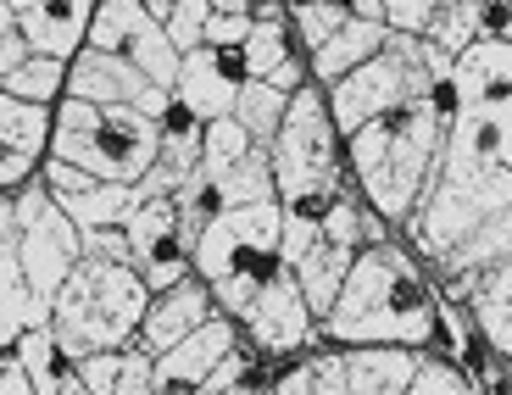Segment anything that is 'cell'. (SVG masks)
<instances>
[{"label": "cell", "instance_id": "obj_18", "mask_svg": "<svg viewBox=\"0 0 512 395\" xmlns=\"http://www.w3.org/2000/svg\"><path fill=\"white\" fill-rule=\"evenodd\" d=\"M451 106H479L512 95V34H479L451 62Z\"/></svg>", "mask_w": 512, "mask_h": 395}, {"label": "cell", "instance_id": "obj_48", "mask_svg": "<svg viewBox=\"0 0 512 395\" xmlns=\"http://www.w3.org/2000/svg\"><path fill=\"white\" fill-rule=\"evenodd\" d=\"M268 84H273V90H284V95H295V90H301V67H295V62H279V67L268 73Z\"/></svg>", "mask_w": 512, "mask_h": 395}, {"label": "cell", "instance_id": "obj_46", "mask_svg": "<svg viewBox=\"0 0 512 395\" xmlns=\"http://www.w3.org/2000/svg\"><path fill=\"white\" fill-rule=\"evenodd\" d=\"M0 256H17V195L0 190Z\"/></svg>", "mask_w": 512, "mask_h": 395}, {"label": "cell", "instance_id": "obj_54", "mask_svg": "<svg viewBox=\"0 0 512 395\" xmlns=\"http://www.w3.org/2000/svg\"><path fill=\"white\" fill-rule=\"evenodd\" d=\"M507 384H512V362H507Z\"/></svg>", "mask_w": 512, "mask_h": 395}, {"label": "cell", "instance_id": "obj_42", "mask_svg": "<svg viewBox=\"0 0 512 395\" xmlns=\"http://www.w3.org/2000/svg\"><path fill=\"white\" fill-rule=\"evenodd\" d=\"M307 395H351V379H346V351L340 357H312V384Z\"/></svg>", "mask_w": 512, "mask_h": 395}, {"label": "cell", "instance_id": "obj_12", "mask_svg": "<svg viewBox=\"0 0 512 395\" xmlns=\"http://www.w3.org/2000/svg\"><path fill=\"white\" fill-rule=\"evenodd\" d=\"M67 95L73 101H95V106H134V112H151V117H162L173 106V95L156 78H145L134 62L101 51V45H84L67 62Z\"/></svg>", "mask_w": 512, "mask_h": 395}, {"label": "cell", "instance_id": "obj_55", "mask_svg": "<svg viewBox=\"0 0 512 395\" xmlns=\"http://www.w3.org/2000/svg\"><path fill=\"white\" fill-rule=\"evenodd\" d=\"M329 6H346V0H329Z\"/></svg>", "mask_w": 512, "mask_h": 395}, {"label": "cell", "instance_id": "obj_15", "mask_svg": "<svg viewBox=\"0 0 512 395\" xmlns=\"http://www.w3.org/2000/svg\"><path fill=\"white\" fill-rule=\"evenodd\" d=\"M212 284L201 279V273H184L179 284H167V290L151 295V306H145V323H140V345L151 351V357H162V351H173V345L184 340V334H195L206 318H212Z\"/></svg>", "mask_w": 512, "mask_h": 395}, {"label": "cell", "instance_id": "obj_10", "mask_svg": "<svg viewBox=\"0 0 512 395\" xmlns=\"http://www.w3.org/2000/svg\"><path fill=\"white\" fill-rule=\"evenodd\" d=\"M84 45H101V51L134 62L145 78H156L167 95L179 84V67H184V51L167 39L162 17L145 6V0H101L95 6V23H90V39Z\"/></svg>", "mask_w": 512, "mask_h": 395}, {"label": "cell", "instance_id": "obj_1", "mask_svg": "<svg viewBox=\"0 0 512 395\" xmlns=\"http://www.w3.org/2000/svg\"><path fill=\"white\" fill-rule=\"evenodd\" d=\"M501 212H512V95L451 112L440 162L412 206L407 229L412 245L429 262H440Z\"/></svg>", "mask_w": 512, "mask_h": 395}, {"label": "cell", "instance_id": "obj_7", "mask_svg": "<svg viewBox=\"0 0 512 395\" xmlns=\"http://www.w3.org/2000/svg\"><path fill=\"white\" fill-rule=\"evenodd\" d=\"M334 112L323 90H295L290 112L279 123L273 140V179H279V201L284 206H329L340 195V156H334Z\"/></svg>", "mask_w": 512, "mask_h": 395}, {"label": "cell", "instance_id": "obj_39", "mask_svg": "<svg viewBox=\"0 0 512 395\" xmlns=\"http://www.w3.org/2000/svg\"><path fill=\"white\" fill-rule=\"evenodd\" d=\"M245 34H251V12H212V17H206V39H201V45H212V51H240Z\"/></svg>", "mask_w": 512, "mask_h": 395}, {"label": "cell", "instance_id": "obj_44", "mask_svg": "<svg viewBox=\"0 0 512 395\" xmlns=\"http://www.w3.org/2000/svg\"><path fill=\"white\" fill-rule=\"evenodd\" d=\"M234 384H245V357H240V351H229L218 368L206 373V379L195 384V395H223V390H234Z\"/></svg>", "mask_w": 512, "mask_h": 395}, {"label": "cell", "instance_id": "obj_51", "mask_svg": "<svg viewBox=\"0 0 512 395\" xmlns=\"http://www.w3.org/2000/svg\"><path fill=\"white\" fill-rule=\"evenodd\" d=\"M145 6H151V12H156V17H162V23H167V12H173L179 0H145Z\"/></svg>", "mask_w": 512, "mask_h": 395}, {"label": "cell", "instance_id": "obj_22", "mask_svg": "<svg viewBox=\"0 0 512 395\" xmlns=\"http://www.w3.org/2000/svg\"><path fill=\"white\" fill-rule=\"evenodd\" d=\"M412 373H418L412 345H346L351 395H407Z\"/></svg>", "mask_w": 512, "mask_h": 395}, {"label": "cell", "instance_id": "obj_45", "mask_svg": "<svg viewBox=\"0 0 512 395\" xmlns=\"http://www.w3.org/2000/svg\"><path fill=\"white\" fill-rule=\"evenodd\" d=\"M0 395H34V384H28L17 351H0Z\"/></svg>", "mask_w": 512, "mask_h": 395}, {"label": "cell", "instance_id": "obj_52", "mask_svg": "<svg viewBox=\"0 0 512 395\" xmlns=\"http://www.w3.org/2000/svg\"><path fill=\"white\" fill-rule=\"evenodd\" d=\"M223 395H256V390H251V384H234V390H223Z\"/></svg>", "mask_w": 512, "mask_h": 395}, {"label": "cell", "instance_id": "obj_19", "mask_svg": "<svg viewBox=\"0 0 512 395\" xmlns=\"http://www.w3.org/2000/svg\"><path fill=\"white\" fill-rule=\"evenodd\" d=\"M201 140H206V123L195 112H184L179 101L162 112V145H156V162L151 173L140 179V195H173L195 167H201Z\"/></svg>", "mask_w": 512, "mask_h": 395}, {"label": "cell", "instance_id": "obj_25", "mask_svg": "<svg viewBox=\"0 0 512 395\" xmlns=\"http://www.w3.org/2000/svg\"><path fill=\"white\" fill-rule=\"evenodd\" d=\"M351 262H357V251L351 245H334V240H318L301 262H295V284H301V295H307L312 318H329L334 301H340V290H346V273Z\"/></svg>", "mask_w": 512, "mask_h": 395}, {"label": "cell", "instance_id": "obj_33", "mask_svg": "<svg viewBox=\"0 0 512 395\" xmlns=\"http://www.w3.org/2000/svg\"><path fill=\"white\" fill-rule=\"evenodd\" d=\"M323 240L362 251V245H379V240H384V229L373 223V217H362V212H357V201H346V195H334V201H329V212H323Z\"/></svg>", "mask_w": 512, "mask_h": 395}, {"label": "cell", "instance_id": "obj_43", "mask_svg": "<svg viewBox=\"0 0 512 395\" xmlns=\"http://www.w3.org/2000/svg\"><path fill=\"white\" fill-rule=\"evenodd\" d=\"M84 256H112V262H128V268H134L128 229H84Z\"/></svg>", "mask_w": 512, "mask_h": 395}, {"label": "cell", "instance_id": "obj_47", "mask_svg": "<svg viewBox=\"0 0 512 395\" xmlns=\"http://www.w3.org/2000/svg\"><path fill=\"white\" fill-rule=\"evenodd\" d=\"M307 384H312V357L301 362V368H290V373H284V379H279V390H273V395H307Z\"/></svg>", "mask_w": 512, "mask_h": 395}, {"label": "cell", "instance_id": "obj_38", "mask_svg": "<svg viewBox=\"0 0 512 395\" xmlns=\"http://www.w3.org/2000/svg\"><path fill=\"white\" fill-rule=\"evenodd\" d=\"M28 56H34V45H28L23 23H17V6L0 0V78L12 73L17 62H28Z\"/></svg>", "mask_w": 512, "mask_h": 395}, {"label": "cell", "instance_id": "obj_9", "mask_svg": "<svg viewBox=\"0 0 512 395\" xmlns=\"http://www.w3.org/2000/svg\"><path fill=\"white\" fill-rule=\"evenodd\" d=\"M12 195H17V262H23L39 306L51 312L56 290L67 284V273H73L78 256H84V229L56 206V195L45 179H28L23 190H12Z\"/></svg>", "mask_w": 512, "mask_h": 395}, {"label": "cell", "instance_id": "obj_49", "mask_svg": "<svg viewBox=\"0 0 512 395\" xmlns=\"http://www.w3.org/2000/svg\"><path fill=\"white\" fill-rule=\"evenodd\" d=\"M351 6V17H379L384 23V0H346Z\"/></svg>", "mask_w": 512, "mask_h": 395}, {"label": "cell", "instance_id": "obj_21", "mask_svg": "<svg viewBox=\"0 0 512 395\" xmlns=\"http://www.w3.org/2000/svg\"><path fill=\"white\" fill-rule=\"evenodd\" d=\"M240 84H245V78H234L229 67H223V51L201 45V51H184L179 84H173V101H179L184 112H195L201 123H212V117H229L234 112Z\"/></svg>", "mask_w": 512, "mask_h": 395}, {"label": "cell", "instance_id": "obj_11", "mask_svg": "<svg viewBox=\"0 0 512 395\" xmlns=\"http://www.w3.org/2000/svg\"><path fill=\"white\" fill-rule=\"evenodd\" d=\"M128 245H134V273L156 290L179 284L184 273H195V240L184 234V217L173 206V195H145L128 212Z\"/></svg>", "mask_w": 512, "mask_h": 395}, {"label": "cell", "instance_id": "obj_24", "mask_svg": "<svg viewBox=\"0 0 512 395\" xmlns=\"http://www.w3.org/2000/svg\"><path fill=\"white\" fill-rule=\"evenodd\" d=\"M468 306H474V323L490 340V351L501 362H512V251L468 284Z\"/></svg>", "mask_w": 512, "mask_h": 395}, {"label": "cell", "instance_id": "obj_6", "mask_svg": "<svg viewBox=\"0 0 512 395\" xmlns=\"http://www.w3.org/2000/svg\"><path fill=\"white\" fill-rule=\"evenodd\" d=\"M162 145V117L134 112V106H95V101H73L62 95L51 123V156L84 167L95 179L112 184H140L156 162Z\"/></svg>", "mask_w": 512, "mask_h": 395}, {"label": "cell", "instance_id": "obj_20", "mask_svg": "<svg viewBox=\"0 0 512 395\" xmlns=\"http://www.w3.org/2000/svg\"><path fill=\"white\" fill-rule=\"evenodd\" d=\"M95 6H101V0H34V6L17 12V23H23V34H28L34 51L73 62V56L84 51V39H90Z\"/></svg>", "mask_w": 512, "mask_h": 395}, {"label": "cell", "instance_id": "obj_13", "mask_svg": "<svg viewBox=\"0 0 512 395\" xmlns=\"http://www.w3.org/2000/svg\"><path fill=\"white\" fill-rule=\"evenodd\" d=\"M39 179L51 184L56 206H62L67 217H73L78 229H123L128 212L145 201L140 184H112V179H95V173H84V167L62 162V156H51L45 162V173Z\"/></svg>", "mask_w": 512, "mask_h": 395}, {"label": "cell", "instance_id": "obj_23", "mask_svg": "<svg viewBox=\"0 0 512 395\" xmlns=\"http://www.w3.org/2000/svg\"><path fill=\"white\" fill-rule=\"evenodd\" d=\"M507 251H512V212H501V217H490V223H479L457 251L440 256L435 268H440V279H446L451 295H468V284H474L485 268H496Z\"/></svg>", "mask_w": 512, "mask_h": 395}, {"label": "cell", "instance_id": "obj_40", "mask_svg": "<svg viewBox=\"0 0 512 395\" xmlns=\"http://www.w3.org/2000/svg\"><path fill=\"white\" fill-rule=\"evenodd\" d=\"M117 373H123V351H95V357H78V379L90 384L95 395L117 390Z\"/></svg>", "mask_w": 512, "mask_h": 395}, {"label": "cell", "instance_id": "obj_30", "mask_svg": "<svg viewBox=\"0 0 512 395\" xmlns=\"http://www.w3.org/2000/svg\"><path fill=\"white\" fill-rule=\"evenodd\" d=\"M485 17H490V0H440L429 28H423V39H435L440 51L457 62V56L485 34Z\"/></svg>", "mask_w": 512, "mask_h": 395}, {"label": "cell", "instance_id": "obj_3", "mask_svg": "<svg viewBox=\"0 0 512 395\" xmlns=\"http://www.w3.org/2000/svg\"><path fill=\"white\" fill-rule=\"evenodd\" d=\"M451 90H435L423 101H407L396 112L373 117L351 134V167L362 179V195L379 206V217H396L407 223L412 206H418L423 184L440 162V145H446L451 128Z\"/></svg>", "mask_w": 512, "mask_h": 395}, {"label": "cell", "instance_id": "obj_27", "mask_svg": "<svg viewBox=\"0 0 512 395\" xmlns=\"http://www.w3.org/2000/svg\"><path fill=\"white\" fill-rule=\"evenodd\" d=\"M34 323H51V312L39 306L23 262L17 256H0V351H12Z\"/></svg>", "mask_w": 512, "mask_h": 395}, {"label": "cell", "instance_id": "obj_36", "mask_svg": "<svg viewBox=\"0 0 512 395\" xmlns=\"http://www.w3.org/2000/svg\"><path fill=\"white\" fill-rule=\"evenodd\" d=\"M407 395H479L474 384L462 379L451 362H440V357H418V373H412V390Z\"/></svg>", "mask_w": 512, "mask_h": 395}, {"label": "cell", "instance_id": "obj_28", "mask_svg": "<svg viewBox=\"0 0 512 395\" xmlns=\"http://www.w3.org/2000/svg\"><path fill=\"white\" fill-rule=\"evenodd\" d=\"M12 351H17V362H23L34 395H62L67 373H73V357L62 351V340H56L51 323H34V329H28L23 340L12 345Z\"/></svg>", "mask_w": 512, "mask_h": 395}, {"label": "cell", "instance_id": "obj_14", "mask_svg": "<svg viewBox=\"0 0 512 395\" xmlns=\"http://www.w3.org/2000/svg\"><path fill=\"white\" fill-rule=\"evenodd\" d=\"M245 334L256 340V351H273V357H290V351H301V345L312 340V306L307 295H301V284H295V268H273V279L262 284V295L251 301V312H245Z\"/></svg>", "mask_w": 512, "mask_h": 395}, {"label": "cell", "instance_id": "obj_17", "mask_svg": "<svg viewBox=\"0 0 512 395\" xmlns=\"http://www.w3.org/2000/svg\"><path fill=\"white\" fill-rule=\"evenodd\" d=\"M51 123L56 117L45 106L0 90V190H23L34 179V156L51 145Z\"/></svg>", "mask_w": 512, "mask_h": 395}, {"label": "cell", "instance_id": "obj_32", "mask_svg": "<svg viewBox=\"0 0 512 395\" xmlns=\"http://www.w3.org/2000/svg\"><path fill=\"white\" fill-rule=\"evenodd\" d=\"M240 56H245V78H268L279 62H290V39H284L279 17H251V34H245Z\"/></svg>", "mask_w": 512, "mask_h": 395}, {"label": "cell", "instance_id": "obj_8", "mask_svg": "<svg viewBox=\"0 0 512 395\" xmlns=\"http://www.w3.org/2000/svg\"><path fill=\"white\" fill-rule=\"evenodd\" d=\"M284 245V201H251V206H223L195 240V273L206 284H223L234 273L268 279Z\"/></svg>", "mask_w": 512, "mask_h": 395}, {"label": "cell", "instance_id": "obj_2", "mask_svg": "<svg viewBox=\"0 0 512 395\" xmlns=\"http://www.w3.org/2000/svg\"><path fill=\"white\" fill-rule=\"evenodd\" d=\"M435 301L423 290L412 256L396 245H362L346 273V290L323 318L334 345H429L435 340Z\"/></svg>", "mask_w": 512, "mask_h": 395}, {"label": "cell", "instance_id": "obj_31", "mask_svg": "<svg viewBox=\"0 0 512 395\" xmlns=\"http://www.w3.org/2000/svg\"><path fill=\"white\" fill-rule=\"evenodd\" d=\"M0 90H6V95H17V101L51 106L56 95H67V62H62V56H45V51H34L28 62H17L12 73L0 78Z\"/></svg>", "mask_w": 512, "mask_h": 395}, {"label": "cell", "instance_id": "obj_29", "mask_svg": "<svg viewBox=\"0 0 512 395\" xmlns=\"http://www.w3.org/2000/svg\"><path fill=\"white\" fill-rule=\"evenodd\" d=\"M284 112H290V95L273 90L268 78H245L240 95H234V112H229V117L245 128V134H251L256 145H273V140H279Z\"/></svg>", "mask_w": 512, "mask_h": 395}, {"label": "cell", "instance_id": "obj_34", "mask_svg": "<svg viewBox=\"0 0 512 395\" xmlns=\"http://www.w3.org/2000/svg\"><path fill=\"white\" fill-rule=\"evenodd\" d=\"M346 23H351V6H329V0H295V28H301V45H307L312 56H318Z\"/></svg>", "mask_w": 512, "mask_h": 395}, {"label": "cell", "instance_id": "obj_37", "mask_svg": "<svg viewBox=\"0 0 512 395\" xmlns=\"http://www.w3.org/2000/svg\"><path fill=\"white\" fill-rule=\"evenodd\" d=\"M112 395H156V357L145 345H123V373Z\"/></svg>", "mask_w": 512, "mask_h": 395}, {"label": "cell", "instance_id": "obj_4", "mask_svg": "<svg viewBox=\"0 0 512 395\" xmlns=\"http://www.w3.org/2000/svg\"><path fill=\"white\" fill-rule=\"evenodd\" d=\"M145 306H151V284L128 262L112 256H78V268L51 301V329L62 340L67 357H95V351H123L128 340H140Z\"/></svg>", "mask_w": 512, "mask_h": 395}, {"label": "cell", "instance_id": "obj_41", "mask_svg": "<svg viewBox=\"0 0 512 395\" xmlns=\"http://www.w3.org/2000/svg\"><path fill=\"white\" fill-rule=\"evenodd\" d=\"M440 0H384V23L401 28V34H423L429 17H435Z\"/></svg>", "mask_w": 512, "mask_h": 395}, {"label": "cell", "instance_id": "obj_50", "mask_svg": "<svg viewBox=\"0 0 512 395\" xmlns=\"http://www.w3.org/2000/svg\"><path fill=\"white\" fill-rule=\"evenodd\" d=\"M256 0H212V12H251Z\"/></svg>", "mask_w": 512, "mask_h": 395}, {"label": "cell", "instance_id": "obj_26", "mask_svg": "<svg viewBox=\"0 0 512 395\" xmlns=\"http://www.w3.org/2000/svg\"><path fill=\"white\" fill-rule=\"evenodd\" d=\"M384 39H390V23H379V17H351V23L312 56V73H318L323 84H334V78H346L351 67H362L368 56H379Z\"/></svg>", "mask_w": 512, "mask_h": 395}, {"label": "cell", "instance_id": "obj_53", "mask_svg": "<svg viewBox=\"0 0 512 395\" xmlns=\"http://www.w3.org/2000/svg\"><path fill=\"white\" fill-rule=\"evenodd\" d=\"M6 6H17V12H23V6H34V0H6Z\"/></svg>", "mask_w": 512, "mask_h": 395}, {"label": "cell", "instance_id": "obj_16", "mask_svg": "<svg viewBox=\"0 0 512 395\" xmlns=\"http://www.w3.org/2000/svg\"><path fill=\"white\" fill-rule=\"evenodd\" d=\"M229 351H234V318L229 312H212L195 334H184L173 351L156 357V390L162 395H195V384L218 368Z\"/></svg>", "mask_w": 512, "mask_h": 395}, {"label": "cell", "instance_id": "obj_35", "mask_svg": "<svg viewBox=\"0 0 512 395\" xmlns=\"http://www.w3.org/2000/svg\"><path fill=\"white\" fill-rule=\"evenodd\" d=\"M206 17H212V0H179L173 12H167V39L179 45V51H201L206 39Z\"/></svg>", "mask_w": 512, "mask_h": 395}, {"label": "cell", "instance_id": "obj_5", "mask_svg": "<svg viewBox=\"0 0 512 395\" xmlns=\"http://www.w3.org/2000/svg\"><path fill=\"white\" fill-rule=\"evenodd\" d=\"M446 84H451V56L440 51L435 39L390 28V39H384L379 56H368L362 67H351L346 78L329 84L334 128L351 140L362 123L396 112V106H407V101H423V95L446 90Z\"/></svg>", "mask_w": 512, "mask_h": 395}]
</instances>
